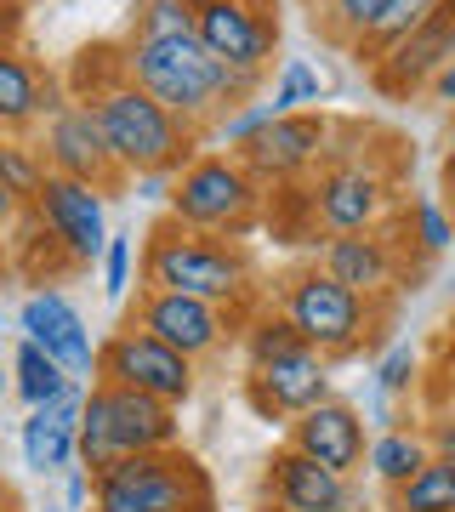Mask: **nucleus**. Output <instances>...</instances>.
I'll return each instance as SVG.
<instances>
[{
  "instance_id": "nucleus-1",
  "label": "nucleus",
  "mask_w": 455,
  "mask_h": 512,
  "mask_svg": "<svg viewBox=\"0 0 455 512\" xmlns=\"http://www.w3.org/2000/svg\"><path fill=\"white\" fill-rule=\"evenodd\" d=\"M126 74L188 126H200L211 114L245 109V103H256V86H262V74L228 69L222 57H211L200 35H165V40L137 35L126 52Z\"/></svg>"
},
{
  "instance_id": "nucleus-2",
  "label": "nucleus",
  "mask_w": 455,
  "mask_h": 512,
  "mask_svg": "<svg viewBox=\"0 0 455 512\" xmlns=\"http://www.w3.org/2000/svg\"><path fill=\"white\" fill-rule=\"evenodd\" d=\"M91 114H97L114 165H120L126 177H143V171H182V165H188L194 126L177 120L165 103H154L137 80H120V86H109L103 97H91Z\"/></svg>"
},
{
  "instance_id": "nucleus-3",
  "label": "nucleus",
  "mask_w": 455,
  "mask_h": 512,
  "mask_svg": "<svg viewBox=\"0 0 455 512\" xmlns=\"http://www.w3.org/2000/svg\"><path fill=\"white\" fill-rule=\"evenodd\" d=\"M148 450H177V421L171 404L137 387L97 382L86 393V416H80V461L91 473H103L120 456H148Z\"/></svg>"
},
{
  "instance_id": "nucleus-4",
  "label": "nucleus",
  "mask_w": 455,
  "mask_h": 512,
  "mask_svg": "<svg viewBox=\"0 0 455 512\" xmlns=\"http://www.w3.org/2000/svg\"><path fill=\"white\" fill-rule=\"evenodd\" d=\"M97 512H211V484L200 461L182 450H148L120 456L103 473H91Z\"/></svg>"
},
{
  "instance_id": "nucleus-5",
  "label": "nucleus",
  "mask_w": 455,
  "mask_h": 512,
  "mask_svg": "<svg viewBox=\"0 0 455 512\" xmlns=\"http://www.w3.org/2000/svg\"><path fill=\"white\" fill-rule=\"evenodd\" d=\"M143 279H148V291H177V296H200V302L228 308L251 285V268H245L239 251L182 234V222H177V228H160V234L148 239Z\"/></svg>"
},
{
  "instance_id": "nucleus-6",
  "label": "nucleus",
  "mask_w": 455,
  "mask_h": 512,
  "mask_svg": "<svg viewBox=\"0 0 455 512\" xmlns=\"http://www.w3.org/2000/svg\"><path fill=\"white\" fill-rule=\"evenodd\" d=\"M171 217L188 228H205V234H245L256 217L251 165L228 160V154L188 160L177 171V188H171Z\"/></svg>"
},
{
  "instance_id": "nucleus-7",
  "label": "nucleus",
  "mask_w": 455,
  "mask_h": 512,
  "mask_svg": "<svg viewBox=\"0 0 455 512\" xmlns=\"http://www.w3.org/2000/svg\"><path fill=\"white\" fill-rule=\"evenodd\" d=\"M285 319L302 330V342L319 348L325 359L336 353H353L364 342V325H370V296L347 291L342 279H330L325 268L302 274L285 291Z\"/></svg>"
},
{
  "instance_id": "nucleus-8",
  "label": "nucleus",
  "mask_w": 455,
  "mask_h": 512,
  "mask_svg": "<svg viewBox=\"0 0 455 512\" xmlns=\"http://www.w3.org/2000/svg\"><path fill=\"white\" fill-rule=\"evenodd\" d=\"M97 382L137 387V393H154V399H165L177 410L194 393V359H182L177 348H165L160 336L131 325V330H114L109 342L97 348Z\"/></svg>"
},
{
  "instance_id": "nucleus-9",
  "label": "nucleus",
  "mask_w": 455,
  "mask_h": 512,
  "mask_svg": "<svg viewBox=\"0 0 455 512\" xmlns=\"http://www.w3.org/2000/svg\"><path fill=\"white\" fill-rule=\"evenodd\" d=\"M35 211H40V222L52 228V239L74 256V262H97V256L109 251L114 234H109V217H103V194H97V183H80V177L52 171L46 188H40Z\"/></svg>"
},
{
  "instance_id": "nucleus-10",
  "label": "nucleus",
  "mask_w": 455,
  "mask_h": 512,
  "mask_svg": "<svg viewBox=\"0 0 455 512\" xmlns=\"http://www.w3.org/2000/svg\"><path fill=\"white\" fill-rule=\"evenodd\" d=\"M194 35H200L205 52L222 57L228 69L262 74L268 57H273L279 29L268 23V12H262L256 0H205V6H194Z\"/></svg>"
},
{
  "instance_id": "nucleus-11",
  "label": "nucleus",
  "mask_w": 455,
  "mask_h": 512,
  "mask_svg": "<svg viewBox=\"0 0 455 512\" xmlns=\"http://www.w3.org/2000/svg\"><path fill=\"white\" fill-rule=\"evenodd\" d=\"M18 330H23V342H35L40 353H52L74 382H91V370H97V348H91L86 319L74 313V302L63 291H35V296H29V302L18 308Z\"/></svg>"
},
{
  "instance_id": "nucleus-12",
  "label": "nucleus",
  "mask_w": 455,
  "mask_h": 512,
  "mask_svg": "<svg viewBox=\"0 0 455 512\" xmlns=\"http://www.w3.org/2000/svg\"><path fill=\"white\" fill-rule=\"evenodd\" d=\"M251 393L262 416H302L313 404L330 399V365L319 348H291L268 359V365H251Z\"/></svg>"
},
{
  "instance_id": "nucleus-13",
  "label": "nucleus",
  "mask_w": 455,
  "mask_h": 512,
  "mask_svg": "<svg viewBox=\"0 0 455 512\" xmlns=\"http://www.w3.org/2000/svg\"><path fill=\"white\" fill-rule=\"evenodd\" d=\"M131 325H143L148 336H160L165 348H177L182 359H205V353L222 342V330H228V319H222L217 302H200V296H177V291H148L143 308H137V319Z\"/></svg>"
},
{
  "instance_id": "nucleus-14",
  "label": "nucleus",
  "mask_w": 455,
  "mask_h": 512,
  "mask_svg": "<svg viewBox=\"0 0 455 512\" xmlns=\"http://www.w3.org/2000/svg\"><path fill=\"white\" fill-rule=\"evenodd\" d=\"M46 165L63 171V177H80V183H114L120 177V165L109 154V137L97 126V114L91 103H63L52 114V126H46Z\"/></svg>"
},
{
  "instance_id": "nucleus-15",
  "label": "nucleus",
  "mask_w": 455,
  "mask_h": 512,
  "mask_svg": "<svg viewBox=\"0 0 455 512\" xmlns=\"http://www.w3.org/2000/svg\"><path fill=\"white\" fill-rule=\"evenodd\" d=\"M330 143V120L319 109L308 114H279L273 126H262L251 143L239 148V160L251 165L256 177H296V171H308Z\"/></svg>"
},
{
  "instance_id": "nucleus-16",
  "label": "nucleus",
  "mask_w": 455,
  "mask_h": 512,
  "mask_svg": "<svg viewBox=\"0 0 455 512\" xmlns=\"http://www.w3.org/2000/svg\"><path fill=\"white\" fill-rule=\"evenodd\" d=\"M80 416H86V387L74 382L57 404H40L23 421V467L40 478L69 473L80 461Z\"/></svg>"
},
{
  "instance_id": "nucleus-17",
  "label": "nucleus",
  "mask_w": 455,
  "mask_h": 512,
  "mask_svg": "<svg viewBox=\"0 0 455 512\" xmlns=\"http://www.w3.org/2000/svg\"><path fill=\"white\" fill-rule=\"evenodd\" d=\"M387 205V183L370 165H336L313 188V217L325 222L330 234H370Z\"/></svg>"
},
{
  "instance_id": "nucleus-18",
  "label": "nucleus",
  "mask_w": 455,
  "mask_h": 512,
  "mask_svg": "<svg viewBox=\"0 0 455 512\" xmlns=\"http://www.w3.org/2000/svg\"><path fill=\"white\" fill-rule=\"evenodd\" d=\"M291 450H302V456H313L319 467H330V473H353V467H364V421L359 410H347V404L325 399L313 404V410H302L296 416V433H291Z\"/></svg>"
},
{
  "instance_id": "nucleus-19",
  "label": "nucleus",
  "mask_w": 455,
  "mask_h": 512,
  "mask_svg": "<svg viewBox=\"0 0 455 512\" xmlns=\"http://www.w3.org/2000/svg\"><path fill=\"white\" fill-rule=\"evenodd\" d=\"M450 35H455V12H438L433 23H421L416 35L399 40V46L376 63V86H382V92H393V97L416 92V86H433L438 74L455 63Z\"/></svg>"
},
{
  "instance_id": "nucleus-20",
  "label": "nucleus",
  "mask_w": 455,
  "mask_h": 512,
  "mask_svg": "<svg viewBox=\"0 0 455 512\" xmlns=\"http://www.w3.org/2000/svg\"><path fill=\"white\" fill-rule=\"evenodd\" d=\"M273 501H279V512H353L347 478L319 467L302 450H279L273 456Z\"/></svg>"
},
{
  "instance_id": "nucleus-21",
  "label": "nucleus",
  "mask_w": 455,
  "mask_h": 512,
  "mask_svg": "<svg viewBox=\"0 0 455 512\" xmlns=\"http://www.w3.org/2000/svg\"><path fill=\"white\" fill-rule=\"evenodd\" d=\"M325 274L359 296H382L393 285V256L376 234H336L325 245Z\"/></svg>"
},
{
  "instance_id": "nucleus-22",
  "label": "nucleus",
  "mask_w": 455,
  "mask_h": 512,
  "mask_svg": "<svg viewBox=\"0 0 455 512\" xmlns=\"http://www.w3.org/2000/svg\"><path fill=\"white\" fill-rule=\"evenodd\" d=\"M46 80L35 74V63L12 46H0V131H29L35 120H46Z\"/></svg>"
},
{
  "instance_id": "nucleus-23",
  "label": "nucleus",
  "mask_w": 455,
  "mask_h": 512,
  "mask_svg": "<svg viewBox=\"0 0 455 512\" xmlns=\"http://www.w3.org/2000/svg\"><path fill=\"white\" fill-rule=\"evenodd\" d=\"M438 12H450V0H382L376 23H370V29H364V40H359L364 63H382L399 40H410L421 23H433Z\"/></svg>"
},
{
  "instance_id": "nucleus-24",
  "label": "nucleus",
  "mask_w": 455,
  "mask_h": 512,
  "mask_svg": "<svg viewBox=\"0 0 455 512\" xmlns=\"http://www.w3.org/2000/svg\"><path fill=\"white\" fill-rule=\"evenodd\" d=\"M12 387H18V399L29 404V410H40V404L63 399L74 387V376L57 365L52 353H40L35 342H18V353H12Z\"/></svg>"
},
{
  "instance_id": "nucleus-25",
  "label": "nucleus",
  "mask_w": 455,
  "mask_h": 512,
  "mask_svg": "<svg viewBox=\"0 0 455 512\" xmlns=\"http://www.w3.org/2000/svg\"><path fill=\"white\" fill-rule=\"evenodd\" d=\"M393 512H455V461L433 456L410 484H399Z\"/></svg>"
},
{
  "instance_id": "nucleus-26",
  "label": "nucleus",
  "mask_w": 455,
  "mask_h": 512,
  "mask_svg": "<svg viewBox=\"0 0 455 512\" xmlns=\"http://www.w3.org/2000/svg\"><path fill=\"white\" fill-rule=\"evenodd\" d=\"M364 461H370V473L382 478V484H393V490H399V484H410V478H416L433 456H427V444H421L416 433H399V427H387L382 439L370 444V456H364Z\"/></svg>"
},
{
  "instance_id": "nucleus-27",
  "label": "nucleus",
  "mask_w": 455,
  "mask_h": 512,
  "mask_svg": "<svg viewBox=\"0 0 455 512\" xmlns=\"http://www.w3.org/2000/svg\"><path fill=\"white\" fill-rule=\"evenodd\" d=\"M268 103L279 114H308L325 103V80H319V69H313L308 57H285L279 63V80H273V92Z\"/></svg>"
},
{
  "instance_id": "nucleus-28",
  "label": "nucleus",
  "mask_w": 455,
  "mask_h": 512,
  "mask_svg": "<svg viewBox=\"0 0 455 512\" xmlns=\"http://www.w3.org/2000/svg\"><path fill=\"white\" fill-rule=\"evenodd\" d=\"M46 177H52V165H46V154L29 143H0V183L12 188L23 205H35L40 200V188H46Z\"/></svg>"
},
{
  "instance_id": "nucleus-29",
  "label": "nucleus",
  "mask_w": 455,
  "mask_h": 512,
  "mask_svg": "<svg viewBox=\"0 0 455 512\" xmlns=\"http://www.w3.org/2000/svg\"><path fill=\"white\" fill-rule=\"evenodd\" d=\"M137 35L143 40L194 35V0H143V12H137Z\"/></svg>"
},
{
  "instance_id": "nucleus-30",
  "label": "nucleus",
  "mask_w": 455,
  "mask_h": 512,
  "mask_svg": "<svg viewBox=\"0 0 455 512\" xmlns=\"http://www.w3.org/2000/svg\"><path fill=\"white\" fill-rule=\"evenodd\" d=\"M416 245L421 251H450L455 245V217L444 211V200H433V194H421L416 200Z\"/></svg>"
},
{
  "instance_id": "nucleus-31",
  "label": "nucleus",
  "mask_w": 455,
  "mask_h": 512,
  "mask_svg": "<svg viewBox=\"0 0 455 512\" xmlns=\"http://www.w3.org/2000/svg\"><path fill=\"white\" fill-rule=\"evenodd\" d=\"M291 348H308L291 319H262V325L251 330V342H245L251 365H268V359H279V353H291Z\"/></svg>"
},
{
  "instance_id": "nucleus-32",
  "label": "nucleus",
  "mask_w": 455,
  "mask_h": 512,
  "mask_svg": "<svg viewBox=\"0 0 455 512\" xmlns=\"http://www.w3.org/2000/svg\"><path fill=\"white\" fill-rule=\"evenodd\" d=\"M279 120V109H273L268 97H256V103H245V109H234V114H222V126H217V143H228V148H245L256 137L262 126H273Z\"/></svg>"
},
{
  "instance_id": "nucleus-33",
  "label": "nucleus",
  "mask_w": 455,
  "mask_h": 512,
  "mask_svg": "<svg viewBox=\"0 0 455 512\" xmlns=\"http://www.w3.org/2000/svg\"><path fill=\"white\" fill-rule=\"evenodd\" d=\"M376 12H382V0H330V18H336V29H342L353 46H359L364 29L376 23Z\"/></svg>"
},
{
  "instance_id": "nucleus-34",
  "label": "nucleus",
  "mask_w": 455,
  "mask_h": 512,
  "mask_svg": "<svg viewBox=\"0 0 455 512\" xmlns=\"http://www.w3.org/2000/svg\"><path fill=\"white\" fill-rule=\"evenodd\" d=\"M126 285H131V239L114 234L109 251H103V291L120 302V296H126Z\"/></svg>"
},
{
  "instance_id": "nucleus-35",
  "label": "nucleus",
  "mask_w": 455,
  "mask_h": 512,
  "mask_svg": "<svg viewBox=\"0 0 455 512\" xmlns=\"http://www.w3.org/2000/svg\"><path fill=\"white\" fill-rule=\"evenodd\" d=\"M410 376H416V348H393L382 359V370H376V387H382L387 399H393V393H404V387H410Z\"/></svg>"
},
{
  "instance_id": "nucleus-36",
  "label": "nucleus",
  "mask_w": 455,
  "mask_h": 512,
  "mask_svg": "<svg viewBox=\"0 0 455 512\" xmlns=\"http://www.w3.org/2000/svg\"><path fill=\"white\" fill-rule=\"evenodd\" d=\"M18 194H12V188H6V183H0V234H6V228H12V217H18Z\"/></svg>"
},
{
  "instance_id": "nucleus-37",
  "label": "nucleus",
  "mask_w": 455,
  "mask_h": 512,
  "mask_svg": "<svg viewBox=\"0 0 455 512\" xmlns=\"http://www.w3.org/2000/svg\"><path fill=\"white\" fill-rule=\"evenodd\" d=\"M69 507H86V478H80V467H69Z\"/></svg>"
},
{
  "instance_id": "nucleus-38",
  "label": "nucleus",
  "mask_w": 455,
  "mask_h": 512,
  "mask_svg": "<svg viewBox=\"0 0 455 512\" xmlns=\"http://www.w3.org/2000/svg\"><path fill=\"white\" fill-rule=\"evenodd\" d=\"M444 211L455 217V154L444 160Z\"/></svg>"
},
{
  "instance_id": "nucleus-39",
  "label": "nucleus",
  "mask_w": 455,
  "mask_h": 512,
  "mask_svg": "<svg viewBox=\"0 0 455 512\" xmlns=\"http://www.w3.org/2000/svg\"><path fill=\"white\" fill-rule=\"evenodd\" d=\"M438 456L455 461V427H438Z\"/></svg>"
},
{
  "instance_id": "nucleus-40",
  "label": "nucleus",
  "mask_w": 455,
  "mask_h": 512,
  "mask_svg": "<svg viewBox=\"0 0 455 512\" xmlns=\"http://www.w3.org/2000/svg\"><path fill=\"white\" fill-rule=\"evenodd\" d=\"M6 376H12V370H0V393H6Z\"/></svg>"
},
{
  "instance_id": "nucleus-41",
  "label": "nucleus",
  "mask_w": 455,
  "mask_h": 512,
  "mask_svg": "<svg viewBox=\"0 0 455 512\" xmlns=\"http://www.w3.org/2000/svg\"><path fill=\"white\" fill-rule=\"evenodd\" d=\"M450 154H455V120H450Z\"/></svg>"
},
{
  "instance_id": "nucleus-42",
  "label": "nucleus",
  "mask_w": 455,
  "mask_h": 512,
  "mask_svg": "<svg viewBox=\"0 0 455 512\" xmlns=\"http://www.w3.org/2000/svg\"><path fill=\"white\" fill-rule=\"evenodd\" d=\"M0 507H6V484H0Z\"/></svg>"
},
{
  "instance_id": "nucleus-43",
  "label": "nucleus",
  "mask_w": 455,
  "mask_h": 512,
  "mask_svg": "<svg viewBox=\"0 0 455 512\" xmlns=\"http://www.w3.org/2000/svg\"><path fill=\"white\" fill-rule=\"evenodd\" d=\"M0 336H6V319H0Z\"/></svg>"
},
{
  "instance_id": "nucleus-44",
  "label": "nucleus",
  "mask_w": 455,
  "mask_h": 512,
  "mask_svg": "<svg viewBox=\"0 0 455 512\" xmlns=\"http://www.w3.org/2000/svg\"><path fill=\"white\" fill-rule=\"evenodd\" d=\"M0 6H12V0H0Z\"/></svg>"
},
{
  "instance_id": "nucleus-45",
  "label": "nucleus",
  "mask_w": 455,
  "mask_h": 512,
  "mask_svg": "<svg viewBox=\"0 0 455 512\" xmlns=\"http://www.w3.org/2000/svg\"><path fill=\"white\" fill-rule=\"evenodd\" d=\"M194 6H205V0H194Z\"/></svg>"
},
{
  "instance_id": "nucleus-46",
  "label": "nucleus",
  "mask_w": 455,
  "mask_h": 512,
  "mask_svg": "<svg viewBox=\"0 0 455 512\" xmlns=\"http://www.w3.org/2000/svg\"><path fill=\"white\" fill-rule=\"evenodd\" d=\"M450 12H455V0H450Z\"/></svg>"
},
{
  "instance_id": "nucleus-47",
  "label": "nucleus",
  "mask_w": 455,
  "mask_h": 512,
  "mask_svg": "<svg viewBox=\"0 0 455 512\" xmlns=\"http://www.w3.org/2000/svg\"><path fill=\"white\" fill-rule=\"evenodd\" d=\"M0 512H12V507H0Z\"/></svg>"
},
{
  "instance_id": "nucleus-48",
  "label": "nucleus",
  "mask_w": 455,
  "mask_h": 512,
  "mask_svg": "<svg viewBox=\"0 0 455 512\" xmlns=\"http://www.w3.org/2000/svg\"><path fill=\"white\" fill-rule=\"evenodd\" d=\"M450 46H455V35H450Z\"/></svg>"
},
{
  "instance_id": "nucleus-49",
  "label": "nucleus",
  "mask_w": 455,
  "mask_h": 512,
  "mask_svg": "<svg viewBox=\"0 0 455 512\" xmlns=\"http://www.w3.org/2000/svg\"><path fill=\"white\" fill-rule=\"evenodd\" d=\"M0 137H6V131H0Z\"/></svg>"
},
{
  "instance_id": "nucleus-50",
  "label": "nucleus",
  "mask_w": 455,
  "mask_h": 512,
  "mask_svg": "<svg viewBox=\"0 0 455 512\" xmlns=\"http://www.w3.org/2000/svg\"><path fill=\"white\" fill-rule=\"evenodd\" d=\"M0 12H6V6H0Z\"/></svg>"
}]
</instances>
